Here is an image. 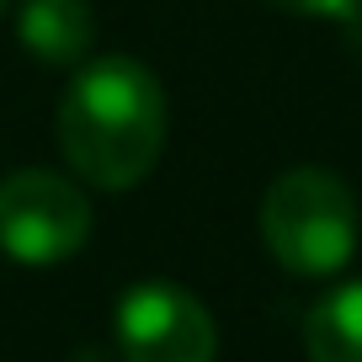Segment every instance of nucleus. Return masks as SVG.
I'll use <instances>...</instances> for the list:
<instances>
[{"label":"nucleus","instance_id":"obj_2","mask_svg":"<svg viewBox=\"0 0 362 362\" xmlns=\"http://www.w3.org/2000/svg\"><path fill=\"white\" fill-rule=\"evenodd\" d=\"M261 240L288 272L330 277L357 250V203L351 187L330 170H288L267 187L261 203Z\"/></svg>","mask_w":362,"mask_h":362},{"label":"nucleus","instance_id":"obj_5","mask_svg":"<svg viewBox=\"0 0 362 362\" xmlns=\"http://www.w3.org/2000/svg\"><path fill=\"white\" fill-rule=\"evenodd\" d=\"M16 37L48 69H75L96 43V11H90V0H22Z\"/></svg>","mask_w":362,"mask_h":362},{"label":"nucleus","instance_id":"obj_8","mask_svg":"<svg viewBox=\"0 0 362 362\" xmlns=\"http://www.w3.org/2000/svg\"><path fill=\"white\" fill-rule=\"evenodd\" d=\"M6 6H11V0H0V16H6Z\"/></svg>","mask_w":362,"mask_h":362},{"label":"nucleus","instance_id":"obj_4","mask_svg":"<svg viewBox=\"0 0 362 362\" xmlns=\"http://www.w3.org/2000/svg\"><path fill=\"white\" fill-rule=\"evenodd\" d=\"M117 351L123 362H214L218 330L187 288L149 277L117 304Z\"/></svg>","mask_w":362,"mask_h":362},{"label":"nucleus","instance_id":"obj_3","mask_svg":"<svg viewBox=\"0 0 362 362\" xmlns=\"http://www.w3.org/2000/svg\"><path fill=\"white\" fill-rule=\"evenodd\" d=\"M90 235V203L54 170H16L0 181V250L22 267H54Z\"/></svg>","mask_w":362,"mask_h":362},{"label":"nucleus","instance_id":"obj_1","mask_svg":"<svg viewBox=\"0 0 362 362\" xmlns=\"http://www.w3.org/2000/svg\"><path fill=\"white\" fill-rule=\"evenodd\" d=\"M165 144V90L139 59L107 54L80 59L59 102V149L64 160L107 192H123L155 170Z\"/></svg>","mask_w":362,"mask_h":362},{"label":"nucleus","instance_id":"obj_6","mask_svg":"<svg viewBox=\"0 0 362 362\" xmlns=\"http://www.w3.org/2000/svg\"><path fill=\"white\" fill-rule=\"evenodd\" d=\"M309 362H362V283H346L309 309Z\"/></svg>","mask_w":362,"mask_h":362},{"label":"nucleus","instance_id":"obj_7","mask_svg":"<svg viewBox=\"0 0 362 362\" xmlns=\"http://www.w3.org/2000/svg\"><path fill=\"white\" fill-rule=\"evenodd\" d=\"M272 6H283L293 16H351L357 11V0H272Z\"/></svg>","mask_w":362,"mask_h":362}]
</instances>
